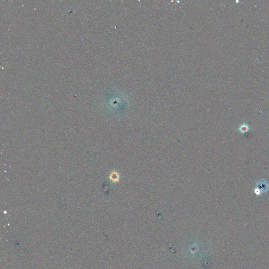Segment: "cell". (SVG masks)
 <instances>
[{"instance_id": "1", "label": "cell", "mask_w": 269, "mask_h": 269, "mask_svg": "<svg viewBox=\"0 0 269 269\" xmlns=\"http://www.w3.org/2000/svg\"><path fill=\"white\" fill-rule=\"evenodd\" d=\"M112 176L113 177H111V178H112V179H112V180H114V181H116V179H118V177H116V176H117V174H112Z\"/></svg>"}]
</instances>
